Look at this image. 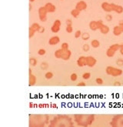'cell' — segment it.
<instances>
[{
  "label": "cell",
  "instance_id": "6da1fadb",
  "mask_svg": "<svg viewBox=\"0 0 123 127\" xmlns=\"http://www.w3.org/2000/svg\"><path fill=\"white\" fill-rule=\"evenodd\" d=\"M49 127H74L71 117L67 115H57L49 121Z\"/></svg>",
  "mask_w": 123,
  "mask_h": 127
},
{
  "label": "cell",
  "instance_id": "1f68e13d",
  "mask_svg": "<svg viewBox=\"0 0 123 127\" xmlns=\"http://www.w3.org/2000/svg\"><path fill=\"white\" fill-rule=\"evenodd\" d=\"M119 51H120V53L123 56V43L120 44V49H119Z\"/></svg>",
  "mask_w": 123,
  "mask_h": 127
},
{
  "label": "cell",
  "instance_id": "8fae6325",
  "mask_svg": "<svg viewBox=\"0 0 123 127\" xmlns=\"http://www.w3.org/2000/svg\"><path fill=\"white\" fill-rule=\"evenodd\" d=\"M119 49H120V44L115 43V44L112 45V46L109 49H108L107 51H106L107 56L109 57V58L113 57L115 56V53H116L118 50H119Z\"/></svg>",
  "mask_w": 123,
  "mask_h": 127
},
{
  "label": "cell",
  "instance_id": "d6a6232c",
  "mask_svg": "<svg viewBox=\"0 0 123 127\" xmlns=\"http://www.w3.org/2000/svg\"><path fill=\"white\" fill-rule=\"evenodd\" d=\"M119 26H120V28H121V29H122V32H123V20H121V21L119 22Z\"/></svg>",
  "mask_w": 123,
  "mask_h": 127
},
{
  "label": "cell",
  "instance_id": "cb8c5ba5",
  "mask_svg": "<svg viewBox=\"0 0 123 127\" xmlns=\"http://www.w3.org/2000/svg\"><path fill=\"white\" fill-rule=\"evenodd\" d=\"M91 77V73L90 72H86L82 75V78L84 79H89Z\"/></svg>",
  "mask_w": 123,
  "mask_h": 127
},
{
  "label": "cell",
  "instance_id": "52a82bcc",
  "mask_svg": "<svg viewBox=\"0 0 123 127\" xmlns=\"http://www.w3.org/2000/svg\"><path fill=\"white\" fill-rule=\"evenodd\" d=\"M72 53L69 49H59L55 52V56L57 59H62L63 60H68L71 57Z\"/></svg>",
  "mask_w": 123,
  "mask_h": 127
},
{
  "label": "cell",
  "instance_id": "f1b7e54d",
  "mask_svg": "<svg viewBox=\"0 0 123 127\" xmlns=\"http://www.w3.org/2000/svg\"><path fill=\"white\" fill-rule=\"evenodd\" d=\"M116 64L119 65V66H122L123 65V59H119L117 62H116Z\"/></svg>",
  "mask_w": 123,
  "mask_h": 127
},
{
  "label": "cell",
  "instance_id": "484cf974",
  "mask_svg": "<svg viewBox=\"0 0 123 127\" xmlns=\"http://www.w3.org/2000/svg\"><path fill=\"white\" fill-rule=\"evenodd\" d=\"M95 82H96V83L97 84H98V85H102L103 84V79H102V78H97L96 79H95Z\"/></svg>",
  "mask_w": 123,
  "mask_h": 127
},
{
  "label": "cell",
  "instance_id": "ffe728a7",
  "mask_svg": "<svg viewBox=\"0 0 123 127\" xmlns=\"http://www.w3.org/2000/svg\"><path fill=\"white\" fill-rule=\"evenodd\" d=\"M53 73L52 72H47L45 74V79H51L53 78Z\"/></svg>",
  "mask_w": 123,
  "mask_h": 127
},
{
  "label": "cell",
  "instance_id": "ac0fdd59",
  "mask_svg": "<svg viewBox=\"0 0 123 127\" xmlns=\"http://www.w3.org/2000/svg\"><path fill=\"white\" fill-rule=\"evenodd\" d=\"M122 33V29L120 28L119 26H115L114 29H113V34L115 35H120Z\"/></svg>",
  "mask_w": 123,
  "mask_h": 127
},
{
  "label": "cell",
  "instance_id": "30bf717a",
  "mask_svg": "<svg viewBox=\"0 0 123 127\" xmlns=\"http://www.w3.org/2000/svg\"><path fill=\"white\" fill-rule=\"evenodd\" d=\"M35 32H44V28H42L38 23H33L31 27L29 28V38H32L34 35Z\"/></svg>",
  "mask_w": 123,
  "mask_h": 127
},
{
  "label": "cell",
  "instance_id": "d4e9b609",
  "mask_svg": "<svg viewBox=\"0 0 123 127\" xmlns=\"http://www.w3.org/2000/svg\"><path fill=\"white\" fill-rule=\"evenodd\" d=\"M77 78H78V76H77V74H76V73H72V74L71 75V76H70V79H71V80H72V82L76 81Z\"/></svg>",
  "mask_w": 123,
  "mask_h": 127
},
{
  "label": "cell",
  "instance_id": "f546056e",
  "mask_svg": "<svg viewBox=\"0 0 123 127\" xmlns=\"http://www.w3.org/2000/svg\"><path fill=\"white\" fill-rule=\"evenodd\" d=\"M81 35H82L81 31L78 30V31H76L75 33V38H79V37L81 36Z\"/></svg>",
  "mask_w": 123,
  "mask_h": 127
},
{
  "label": "cell",
  "instance_id": "5bb4252c",
  "mask_svg": "<svg viewBox=\"0 0 123 127\" xmlns=\"http://www.w3.org/2000/svg\"><path fill=\"white\" fill-rule=\"evenodd\" d=\"M97 63V60L92 56H86V65L89 67H93Z\"/></svg>",
  "mask_w": 123,
  "mask_h": 127
},
{
  "label": "cell",
  "instance_id": "836d02e7",
  "mask_svg": "<svg viewBox=\"0 0 123 127\" xmlns=\"http://www.w3.org/2000/svg\"><path fill=\"white\" fill-rule=\"evenodd\" d=\"M77 86H86V83L84 82H81L79 84H77Z\"/></svg>",
  "mask_w": 123,
  "mask_h": 127
},
{
  "label": "cell",
  "instance_id": "ba28073f",
  "mask_svg": "<svg viewBox=\"0 0 123 127\" xmlns=\"http://www.w3.org/2000/svg\"><path fill=\"white\" fill-rule=\"evenodd\" d=\"M112 127H123V114H118L113 116L110 123Z\"/></svg>",
  "mask_w": 123,
  "mask_h": 127
},
{
  "label": "cell",
  "instance_id": "d6986e66",
  "mask_svg": "<svg viewBox=\"0 0 123 127\" xmlns=\"http://www.w3.org/2000/svg\"><path fill=\"white\" fill-rule=\"evenodd\" d=\"M91 46H92V47H93V48H98V47H99V46H100V42H99L98 40L94 39V40H92V41L91 42Z\"/></svg>",
  "mask_w": 123,
  "mask_h": 127
},
{
  "label": "cell",
  "instance_id": "e575fe53",
  "mask_svg": "<svg viewBox=\"0 0 123 127\" xmlns=\"http://www.w3.org/2000/svg\"><path fill=\"white\" fill-rule=\"evenodd\" d=\"M83 49H84V51H88V50H89V46H88V45H85V46H83Z\"/></svg>",
  "mask_w": 123,
  "mask_h": 127
},
{
  "label": "cell",
  "instance_id": "8d00e7d4",
  "mask_svg": "<svg viewBox=\"0 0 123 127\" xmlns=\"http://www.w3.org/2000/svg\"><path fill=\"white\" fill-rule=\"evenodd\" d=\"M106 18H107V19L109 20V21L112 20V16H107Z\"/></svg>",
  "mask_w": 123,
  "mask_h": 127
},
{
  "label": "cell",
  "instance_id": "3957f363",
  "mask_svg": "<svg viewBox=\"0 0 123 127\" xmlns=\"http://www.w3.org/2000/svg\"><path fill=\"white\" fill-rule=\"evenodd\" d=\"M95 120V115L93 114H75L74 121L80 126L88 127L92 125Z\"/></svg>",
  "mask_w": 123,
  "mask_h": 127
},
{
  "label": "cell",
  "instance_id": "d590c367",
  "mask_svg": "<svg viewBox=\"0 0 123 127\" xmlns=\"http://www.w3.org/2000/svg\"><path fill=\"white\" fill-rule=\"evenodd\" d=\"M114 86H121V83H119V82H115L114 83Z\"/></svg>",
  "mask_w": 123,
  "mask_h": 127
},
{
  "label": "cell",
  "instance_id": "83f0119b",
  "mask_svg": "<svg viewBox=\"0 0 123 127\" xmlns=\"http://www.w3.org/2000/svg\"><path fill=\"white\" fill-rule=\"evenodd\" d=\"M38 54L39 56H44L45 54V50L44 49H40L38 51Z\"/></svg>",
  "mask_w": 123,
  "mask_h": 127
},
{
  "label": "cell",
  "instance_id": "5b68a950",
  "mask_svg": "<svg viewBox=\"0 0 123 127\" xmlns=\"http://www.w3.org/2000/svg\"><path fill=\"white\" fill-rule=\"evenodd\" d=\"M56 11V6L53 4L49 2L46 3L44 6L41 7L38 9V16L42 22L46 21V15L48 12H53Z\"/></svg>",
  "mask_w": 123,
  "mask_h": 127
},
{
  "label": "cell",
  "instance_id": "7a4b0ae2",
  "mask_svg": "<svg viewBox=\"0 0 123 127\" xmlns=\"http://www.w3.org/2000/svg\"><path fill=\"white\" fill-rule=\"evenodd\" d=\"M49 121V116L47 114H30L29 116V127H45Z\"/></svg>",
  "mask_w": 123,
  "mask_h": 127
},
{
  "label": "cell",
  "instance_id": "7c38bea8",
  "mask_svg": "<svg viewBox=\"0 0 123 127\" xmlns=\"http://www.w3.org/2000/svg\"><path fill=\"white\" fill-rule=\"evenodd\" d=\"M29 86H34L35 83H36V81H37V79L35 77V76L32 74V69H29Z\"/></svg>",
  "mask_w": 123,
  "mask_h": 127
},
{
  "label": "cell",
  "instance_id": "74e56055",
  "mask_svg": "<svg viewBox=\"0 0 123 127\" xmlns=\"http://www.w3.org/2000/svg\"><path fill=\"white\" fill-rule=\"evenodd\" d=\"M35 0H30V2H34Z\"/></svg>",
  "mask_w": 123,
  "mask_h": 127
},
{
  "label": "cell",
  "instance_id": "7402d4cb",
  "mask_svg": "<svg viewBox=\"0 0 123 127\" xmlns=\"http://www.w3.org/2000/svg\"><path fill=\"white\" fill-rule=\"evenodd\" d=\"M66 31H67V32H68V33L72 32V31H73V28H72V24H67V26H66Z\"/></svg>",
  "mask_w": 123,
  "mask_h": 127
},
{
  "label": "cell",
  "instance_id": "8992f818",
  "mask_svg": "<svg viewBox=\"0 0 123 127\" xmlns=\"http://www.w3.org/2000/svg\"><path fill=\"white\" fill-rule=\"evenodd\" d=\"M102 8L104 11L107 12H116L119 14L123 12V7L120 5H117L115 3H109V2H103L102 4Z\"/></svg>",
  "mask_w": 123,
  "mask_h": 127
},
{
  "label": "cell",
  "instance_id": "603a6c76",
  "mask_svg": "<svg viewBox=\"0 0 123 127\" xmlns=\"http://www.w3.org/2000/svg\"><path fill=\"white\" fill-rule=\"evenodd\" d=\"M29 63H30L31 65L35 66L37 64V60H36L35 59H34V58H32V59H29Z\"/></svg>",
  "mask_w": 123,
  "mask_h": 127
},
{
  "label": "cell",
  "instance_id": "e0dca14e",
  "mask_svg": "<svg viewBox=\"0 0 123 127\" xmlns=\"http://www.w3.org/2000/svg\"><path fill=\"white\" fill-rule=\"evenodd\" d=\"M59 42H60V39L59 36H52L49 40V44L51 45V46H55V45H57Z\"/></svg>",
  "mask_w": 123,
  "mask_h": 127
},
{
  "label": "cell",
  "instance_id": "4fadbf2b",
  "mask_svg": "<svg viewBox=\"0 0 123 127\" xmlns=\"http://www.w3.org/2000/svg\"><path fill=\"white\" fill-rule=\"evenodd\" d=\"M60 27H61V21L59 19H56L55 22H54V23L51 28V30L52 32L56 33L60 30Z\"/></svg>",
  "mask_w": 123,
  "mask_h": 127
},
{
  "label": "cell",
  "instance_id": "4dcf8cb0",
  "mask_svg": "<svg viewBox=\"0 0 123 127\" xmlns=\"http://www.w3.org/2000/svg\"><path fill=\"white\" fill-rule=\"evenodd\" d=\"M89 38V35H88L87 33H86V34L85 33V34H84V35H82V39H83L84 40H85V39H86V40H87V39H88Z\"/></svg>",
  "mask_w": 123,
  "mask_h": 127
},
{
  "label": "cell",
  "instance_id": "9a60e30c",
  "mask_svg": "<svg viewBox=\"0 0 123 127\" xmlns=\"http://www.w3.org/2000/svg\"><path fill=\"white\" fill-rule=\"evenodd\" d=\"M87 8V4L84 1H80L78 3L76 4V6H75V9H78L79 11H82V10H85Z\"/></svg>",
  "mask_w": 123,
  "mask_h": 127
},
{
  "label": "cell",
  "instance_id": "4316f807",
  "mask_svg": "<svg viewBox=\"0 0 123 127\" xmlns=\"http://www.w3.org/2000/svg\"><path fill=\"white\" fill-rule=\"evenodd\" d=\"M61 49H68V44L67 42H63L61 46Z\"/></svg>",
  "mask_w": 123,
  "mask_h": 127
},
{
  "label": "cell",
  "instance_id": "9c48e42d",
  "mask_svg": "<svg viewBox=\"0 0 123 127\" xmlns=\"http://www.w3.org/2000/svg\"><path fill=\"white\" fill-rule=\"evenodd\" d=\"M105 72L106 73L109 75V76H112L113 77H117L119 76L123 73V71L121 69L119 68H115V67L113 66H107L105 69Z\"/></svg>",
  "mask_w": 123,
  "mask_h": 127
},
{
  "label": "cell",
  "instance_id": "2e32d148",
  "mask_svg": "<svg viewBox=\"0 0 123 127\" xmlns=\"http://www.w3.org/2000/svg\"><path fill=\"white\" fill-rule=\"evenodd\" d=\"M77 65L79 67L86 65V56H80L77 60Z\"/></svg>",
  "mask_w": 123,
  "mask_h": 127
},
{
  "label": "cell",
  "instance_id": "277c9868",
  "mask_svg": "<svg viewBox=\"0 0 123 127\" xmlns=\"http://www.w3.org/2000/svg\"><path fill=\"white\" fill-rule=\"evenodd\" d=\"M89 28L92 31H96L97 29H99L102 34H107L109 32V27L105 25L102 20L92 21L89 23Z\"/></svg>",
  "mask_w": 123,
  "mask_h": 127
},
{
  "label": "cell",
  "instance_id": "44dd1931",
  "mask_svg": "<svg viewBox=\"0 0 123 127\" xmlns=\"http://www.w3.org/2000/svg\"><path fill=\"white\" fill-rule=\"evenodd\" d=\"M79 13H80V11H79L76 9L72 10V12H71V14H72V16H73V17H77L79 15Z\"/></svg>",
  "mask_w": 123,
  "mask_h": 127
}]
</instances>
